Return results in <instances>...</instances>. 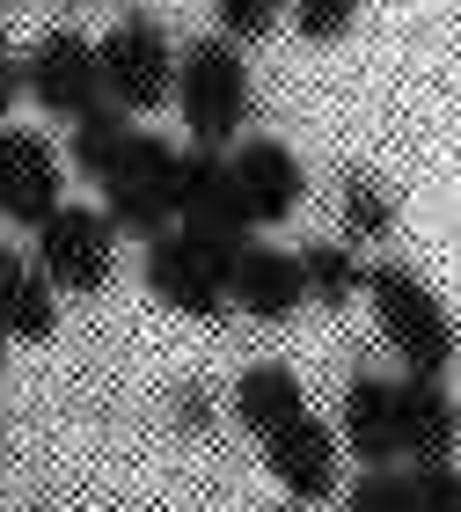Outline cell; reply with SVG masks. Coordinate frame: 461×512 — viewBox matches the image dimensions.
<instances>
[{
    "mask_svg": "<svg viewBox=\"0 0 461 512\" xmlns=\"http://www.w3.org/2000/svg\"><path fill=\"white\" fill-rule=\"evenodd\" d=\"M147 293L161 300V308L191 315V322H220L227 308H235V293H227V256H213L191 227H169V235L147 242Z\"/></svg>",
    "mask_w": 461,
    "mask_h": 512,
    "instance_id": "cell-6",
    "label": "cell"
},
{
    "mask_svg": "<svg viewBox=\"0 0 461 512\" xmlns=\"http://www.w3.org/2000/svg\"><path fill=\"white\" fill-rule=\"evenodd\" d=\"M59 147L37 125H0V220L8 227H37L59 213Z\"/></svg>",
    "mask_w": 461,
    "mask_h": 512,
    "instance_id": "cell-9",
    "label": "cell"
},
{
    "mask_svg": "<svg viewBox=\"0 0 461 512\" xmlns=\"http://www.w3.org/2000/svg\"><path fill=\"white\" fill-rule=\"evenodd\" d=\"M337 439H344V454L366 461V469H396V461H403V439H396V381L352 374L344 410H337Z\"/></svg>",
    "mask_w": 461,
    "mask_h": 512,
    "instance_id": "cell-13",
    "label": "cell"
},
{
    "mask_svg": "<svg viewBox=\"0 0 461 512\" xmlns=\"http://www.w3.org/2000/svg\"><path fill=\"white\" fill-rule=\"evenodd\" d=\"M293 417H308V388H301L293 366L264 359V366H249V374L235 381V425H242V432L271 439V432H286Z\"/></svg>",
    "mask_w": 461,
    "mask_h": 512,
    "instance_id": "cell-16",
    "label": "cell"
},
{
    "mask_svg": "<svg viewBox=\"0 0 461 512\" xmlns=\"http://www.w3.org/2000/svg\"><path fill=\"white\" fill-rule=\"evenodd\" d=\"M396 439H403V461H447L454 454L461 410L440 388V374H403L396 381Z\"/></svg>",
    "mask_w": 461,
    "mask_h": 512,
    "instance_id": "cell-14",
    "label": "cell"
},
{
    "mask_svg": "<svg viewBox=\"0 0 461 512\" xmlns=\"http://www.w3.org/2000/svg\"><path fill=\"white\" fill-rule=\"evenodd\" d=\"M30 512H44V505H30Z\"/></svg>",
    "mask_w": 461,
    "mask_h": 512,
    "instance_id": "cell-30",
    "label": "cell"
},
{
    "mask_svg": "<svg viewBox=\"0 0 461 512\" xmlns=\"http://www.w3.org/2000/svg\"><path fill=\"white\" fill-rule=\"evenodd\" d=\"M337 425H322V417H293L286 432L264 439V469L271 483L293 498V505H322L337 498Z\"/></svg>",
    "mask_w": 461,
    "mask_h": 512,
    "instance_id": "cell-10",
    "label": "cell"
},
{
    "mask_svg": "<svg viewBox=\"0 0 461 512\" xmlns=\"http://www.w3.org/2000/svg\"><path fill=\"white\" fill-rule=\"evenodd\" d=\"M8 344H15V337H8V322H0V366H8Z\"/></svg>",
    "mask_w": 461,
    "mask_h": 512,
    "instance_id": "cell-26",
    "label": "cell"
},
{
    "mask_svg": "<svg viewBox=\"0 0 461 512\" xmlns=\"http://www.w3.org/2000/svg\"><path fill=\"white\" fill-rule=\"evenodd\" d=\"M213 15H220V37L257 44L279 30V15H293V0H213Z\"/></svg>",
    "mask_w": 461,
    "mask_h": 512,
    "instance_id": "cell-21",
    "label": "cell"
},
{
    "mask_svg": "<svg viewBox=\"0 0 461 512\" xmlns=\"http://www.w3.org/2000/svg\"><path fill=\"white\" fill-rule=\"evenodd\" d=\"M0 8H15V0H0Z\"/></svg>",
    "mask_w": 461,
    "mask_h": 512,
    "instance_id": "cell-29",
    "label": "cell"
},
{
    "mask_svg": "<svg viewBox=\"0 0 461 512\" xmlns=\"http://www.w3.org/2000/svg\"><path fill=\"white\" fill-rule=\"evenodd\" d=\"M271 512H308V505H271Z\"/></svg>",
    "mask_w": 461,
    "mask_h": 512,
    "instance_id": "cell-28",
    "label": "cell"
},
{
    "mask_svg": "<svg viewBox=\"0 0 461 512\" xmlns=\"http://www.w3.org/2000/svg\"><path fill=\"white\" fill-rule=\"evenodd\" d=\"M227 169H235V183H242L257 227H279V220L301 213L308 169H301V154H293L286 139H235V147H227Z\"/></svg>",
    "mask_w": 461,
    "mask_h": 512,
    "instance_id": "cell-11",
    "label": "cell"
},
{
    "mask_svg": "<svg viewBox=\"0 0 461 512\" xmlns=\"http://www.w3.org/2000/svg\"><path fill=\"white\" fill-rule=\"evenodd\" d=\"M366 300H374V330L403 374H447L454 366V315L418 271L366 264Z\"/></svg>",
    "mask_w": 461,
    "mask_h": 512,
    "instance_id": "cell-2",
    "label": "cell"
},
{
    "mask_svg": "<svg viewBox=\"0 0 461 512\" xmlns=\"http://www.w3.org/2000/svg\"><path fill=\"white\" fill-rule=\"evenodd\" d=\"M410 512H461V469L447 461H410Z\"/></svg>",
    "mask_w": 461,
    "mask_h": 512,
    "instance_id": "cell-20",
    "label": "cell"
},
{
    "mask_svg": "<svg viewBox=\"0 0 461 512\" xmlns=\"http://www.w3.org/2000/svg\"><path fill=\"white\" fill-rule=\"evenodd\" d=\"M132 147H140V125H132V110L103 103L88 110V118H74V139H66V161H74V176L88 183H110L132 161Z\"/></svg>",
    "mask_w": 461,
    "mask_h": 512,
    "instance_id": "cell-17",
    "label": "cell"
},
{
    "mask_svg": "<svg viewBox=\"0 0 461 512\" xmlns=\"http://www.w3.org/2000/svg\"><path fill=\"white\" fill-rule=\"evenodd\" d=\"M176 227H191V235L227 256V271H235V256L257 242V213H249L235 169H227V154L213 147H183V198H176Z\"/></svg>",
    "mask_w": 461,
    "mask_h": 512,
    "instance_id": "cell-5",
    "label": "cell"
},
{
    "mask_svg": "<svg viewBox=\"0 0 461 512\" xmlns=\"http://www.w3.org/2000/svg\"><path fill=\"white\" fill-rule=\"evenodd\" d=\"M176 425H183V432H205V425H213V395H205L198 381L176 388Z\"/></svg>",
    "mask_w": 461,
    "mask_h": 512,
    "instance_id": "cell-25",
    "label": "cell"
},
{
    "mask_svg": "<svg viewBox=\"0 0 461 512\" xmlns=\"http://www.w3.org/2000/svg\"><path fill=\"white\" fill-rule=\"evenodd\" d=\"M301 271H308V300H322V308H344V300L366 293V264L344 242H308Z\"/></svg>",
    "mask_w": 461,
    "mask_h": 512,
    "instance_id": "cell-19",
    "label": "cell"
},
{
    "mask_svg": "<svg viewBox=\"0 0 461 512\" xmlns=\"http://www.w3.org/2000/svg\"><path fill=\"white\" fill-rule=\"evenodd\" d=\"M37 271L59 293H103L110 271H118V227H110L103 205H59L37 227Z\"/></svg>",
    "mask_w": 461,
    "mask_h": 512,
    "instance_id": "cell-7",
    "label": "cell"
},
{
    "mask_svg": "<svg viewBox=\"0 0 461 512\" xmlns=\"http://www.w3.org/2000/svg\"><path fill=\"white\" fill-rule=\"evenodd\" d=\"M22 81H30V103L44 118H66V125L110 103L103 96V59L81 30H44L30 52H22Z\"/></svg>",
    "mask_w": 461,
    "mask_h": 512,
    "instance_id": "cell-8",
    "label": "cell"
},
{
    "mask_svg": "<svg viewBox=\"0 0 461 512\" xmlns=\"http://www.w3.org/2000/svg\"><path fill=\"white\" fill-rule=\"evenodd\" d=\"M227 293H235L242 315L257 322H286L293 308L308 300V271H301V249H271V242H249L235 256V271H227Z\"/></svg>",
    "mask_w": 461,
    "mask_h": 512,
    "instance_id": "cell-12",
    "label": "cell"
},
{
    "mask_svg": "<svg viewBox=\"0 0 461 512\" xmlns=\"http://www.w3.org/2000/svg\"><path fill=\"white\" fill-rule=\"evenodd\" d=\"M0 322H8V337H22V344H44L59 330V286L37 271V256L0 249Z\"/></svg>",
    "mask_w": 461,
    "mask_h": 512,
    "instance_id": "cell-15",
    "label": "cell"
},
{
    "mask_svg": "<svg viewBox=\"0 0 461 512\" xmlns=\"http://www.w3.org/2000/svg\"><path fill=\"white\" fill-rule=\"evenodd\" d=\"M176 118L191 147L227 154L235 139H249V66L235 37H191L176 52Z\"/></svg>",
    "mask_w": 461,
    "mask_h": 512,
    "instance_id": "cell-1",
    "label": "cell"
},
{
    "mask_svg": "<svg viewBox=\"0 0 461 512\" xmlns=\"http://www.w3.org/2000/svg\"><path fill=\"white\" fill-rule=\"evenodd\" d=\"M344 512H410V476L403 469H359L344 491Z\"/></svg>",
    "mask_w": 461,
    "mask_h": 512,
    "instance_id": "cell-23",
    "label": "cell"
},
{
    "mask_svg": "<svg viewBox=\"0 0 461 512\" xmlns=\"http://www.w3.org/2000/svg\"><path fill=\"white\" fill-rule=\"evenodd\" d=\"M176 198H183V147L161 132H140V147H132V161L118 176L103 183V213L118 235L132 242H154L176 227Z\"/></svg>",
    "mask_w": 461,
    "mask_h": 512,
    "instance_id": "cell-4",
    "label": "cell"
},
{
    "mask_svg": "<svg viewBox=\"0 0 461 512\" xmlns=\"http://www.w3.org/2000/svg\"><path fill=\"white\" fill-rule=\"evenodd\" d=\"M0 454H8V417H0Z\"/></svg>",
    "mask_w": 461,
    "mask_h": 512,
    "instance_id": "cell-27",
    "label": "cell"
},
{
    "mask_svg": "<svg viewBox=\"0 0 461 512\" xmlns=\"http://www.w3.org/2000/svg\"><path fill=\"white\" fill-rule=\"evenodd\" d=\"M15 103H30V81H22V52H15L8 22H0V125H8Z\"/></svg>",
    "mask_w": 461,
    "mask_h": 512,
    "instance_id": "cell-24",
    "label": "cell"
},
{
    "mask_svg": "<svg viewBox=\"0 0 461 512\" xmlns=\"http://www.w3.org/2000/svg\"><path fill=\"white\" fill-rule=\"evenodd\" d=\"M359 8L366 0H293V37L301 44H337L344 30H352Z\"/></svg>",
    "mask_w": 461,
    "mask_h": 512,
    "instance_id": "cell-22",
    "label": "cell"
},
{
    "mask_svg": "<svg viewBox=\"0 0 461 512\" xmlns=\"http://www.w3.org/2000/svg\"><path fill=\"white\" fill-rule=\"evenodd\" d=\"M337 213H344V235L352 242H388L396 235V191H388L381 176H366V169H352L337 183Z\"/></svg>",
    "mask_w": 461,
    "mask_h": 512,
    "instance_id": "cell-18",
    "label": "cell"
},
{
    "mask_svg": "<svg viewBox=\"0 0 461 512\" xmlns=\"http://www.w3.org/2000/svg\"><path fill=\"white\" fill-rule=\"evenodd\" d=\"M96 59H103V96L118 110H132V118L176 103V52H169V30H161L154 15H140V8L118 15L103 30Z\"/></svg>",
    "mask_w": 461,
    "mask_h": 512,
    "instance_id": "cell-3",
    "label": "cell"
}]
</instances>
